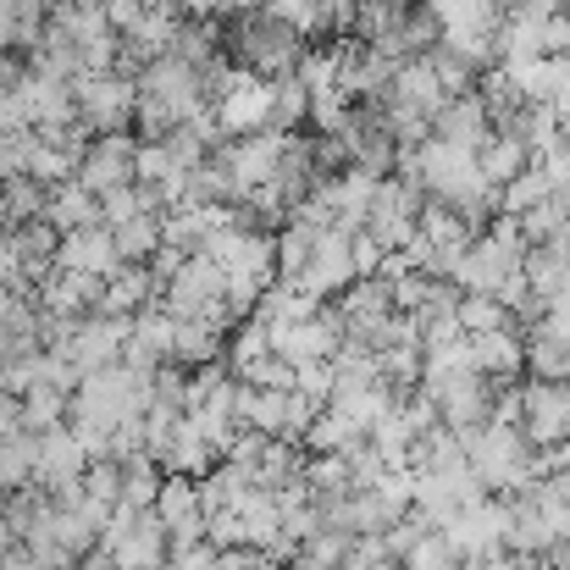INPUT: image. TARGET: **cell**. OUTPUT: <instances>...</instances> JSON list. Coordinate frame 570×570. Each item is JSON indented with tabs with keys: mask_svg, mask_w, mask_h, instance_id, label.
I'll use <instances>...</instances> for the list:
<instances>
[{
	"mask_svg": "<svg viewBox=\"0 0 570 570\" xmlns=\"http://www.w3.org/2000/svg\"><path fill=\"white\" fill-rule=\"evenodd\" d=\"M299 50H305V39H299L294 28H283L277 17H266V11L233 17V28H227V61L244 67V72H255V78H283V72H294Z\"/></svg>",
	"mask_w": 570,
	"mask_h": 570,
	"instance_id": "obj_1",
	"label": "cell"
},
{
	"mask_svg": "<svg viewBox=\"0 0 570 570\" xmlns=\"http://www.w3.org/2000/svg\"><path fill=\"white\" fill-rule=\"evenodd\" d=\"M100 549L111 554V570H167L173 543L167 527L156 521V510H111Z\"/></svg>",
	"mask_w": 570,
	"mask_h": 570,
	"instance_id": "obj_2",
	"label": "cell"
},
{
	"mask_svg": "<svg viewBox=\"0 0 570 570\" xmlns=\"http://www.w3.org/2000/svg\"><path fill=\"white\" fill-rule=\"evenodd\" d=\"M72 100H78L83 134L106 139V134H128L134 106H139V83L122 78V72H100V78H78L72 83Z\"/></svg>",
	"mask_w": 570,
	"mask_h": 570,
	"instance_id": "obj_3",
	"label": "cell"
},
{
	"mask_svg": "<svg viewBox=\"0 0 570 570\" xmlns=\"http://www.w3.org/2000/svg\"><path fill=\"white\" fill-rule=\"evenodd\" d=\"M222 139H249V134H272V78H255L244 67H233V83L222 89L216 106H205Z\"/></svg>",
	"mask_w": 570,
	"mask_h": 570,
	"instance_id": "obj_4",
	"label": "cell"
},
{
	"mask_svg": "<svg viewBox=\"0 0 570 570\" xmlns=\"http://www.w3.org/2000/svg\"><path fill=\"white\" fill-rule=\"evenodd\" d=\"M283 150H288V134H249V139H233L216 150V167L227 173V189H233V205L244 194L266 189L283 167Z\"/></svg>",
	"mask_w": 570,
	"mask_h": 570,
	"instance_id": "obj_5",
	"label": "cell"
},
{
	"mask_svg": "<svg viewBox=\"0 0 570 570\" xmlns=\"http://www.w3.org/2000/svg\"><path fill=\"white\" fill-rule=\"evenodd\" d=\"M521 443L532 454L570 443V382H521Z\"/></svg>",
	"mask_w": 570,
	"mask_h": 570,
	"instance_id": "obj_6",
	"label": "cell"
},
{
	"mask_svg": "<svg viewBox=\"0 0 570 570\" xmlns=\"http://www.w3.org/2000/svg\"><path fill=\"white\" fill-rule=\"evenodd\" d=\"M128 327H134V322H122V316H83V322H72V338H67L56 355H61L78 377L106 372V366H122Z\"/></svg>",
	"mask_w": 570,
	"mask_h": 570,
	"instance_id": "obj_7",
	"label": "cell"
},
{
	"mask_svg": "<svg viewBox=\"0 0 570 570\" xmlns=\"http://www.w3.org/2000/svg\"><path fill=\"white\" fill-rule=\"evenodd\" d=\"M504 532H510V504L504 499H482V504H465L438 538L460 554V560H488L504 549Z\"/></svg>",
	"mask_w": 570,
	"mask_h": 570,
	"instance_id": "obj_8",
	"label": "cell"
},
{
	"mask_svg": "<svg viewBox=\"0 0 570 570\" xmlns=\"http://www.w3.org/2000/svg\"><path fill=\"white\" fill-rule=\"evenodd\" d=\"M134 150H139L134 134H106V139L83 145V161H78L72 184L89 189L95 199L111 194V189H128V184H134Z\"/></svg>",
	"mask_w": 570,
	"mask_h": 570,
	"instance_id": "obj_9",
	"label": "cell"
},
{
	"mask_svg": "<svg viewBox=\"0 0 570 570\" xmlns=\"http://www.w3.org/2000/svg\"><path fill=\"white\" fill-rule=\"evenodd\" d=\"M150 510H156V521L167 527L173 554L205 543V515H199V493H194L189 476H161V488H156V504H150Z\"/></svg>",
	"mask_w": 570,
	"mask_h": 570,
	"instance_id": "obj_10",
	"label": "cell"
},
{
	"mask_svg": "<svg viewBox=\"0 0 570 570\" xmlns=\"http://www.w3.org/2000/svg\"><path fill=\"white\" fill-rule=\"evenodd\" d=\"M100 277H83V272H67V266H56L45 283H39V294H33V305H39V316H56V322H83V316H95L100 311Z\"/></svg>",
	"mask_w": 570,
	"mask_h": 570,
	"instance_id": "obj_11",
	"label": "cell"
},
{
	"mask_svg": "<svg viewBox=\"0 0 570 570\" xmlns=\"http://www.w3.org/2000/svg\"><path fill=\"white\" fill-rule=\"evenodd\" d=\"M83 465H89V449L67 432V426H56V432H45L39 438V465H33V488H45V493H61V488H78L83 482Z\"/></svg>",
	"mask_w": 570,
	"mask_h": 570,
	"instance_id": "obj_12",
	"label": "cell"
},
{
	"mask_svg": "<svg viewBox=\"0 0 570 570\" xmlns=\"http://www.w3.org/2000/svg\"><path fill=\"white\" fill-rule=\"evenodd\" d=\"M465 355H471V372L488 377L493 387H504V382H515L521 372H527V344L515 338V327H504V333H482V338H465Z\"/></svg>",
	"mask_w": 570,
	"mask_h": 570,
	"instance_id": "obj_13",
	"label": "cell"
},
{
	"mask_svg": "<svg viewBox=\"0 0 570 570\" xmlns=\"http://www.w3.org/2000/svg\"><path fill=\"white\" fill-rule=\"evenodd\" d=\"M56 266L67 272H83V277H111L122 261H117V244H111V227H78V233H61V249H56Z\"/></svg>",
	"mask_w": 570,
	"mask_h": 570,
	"instance_id": "obj_14",
	"label": "cell"
},
{
	"mask_svg": "<svg viewBox=\"0 0 570 570\" xmlns=\"http://www.w3.org/2000/svg\"><path fill=\"white\" fill-rule=\"evenodd\" d=\"M161 294V283H156V272L150 266H117L111 277H106V288H100V311L95 316H122V322H134V316H145V305Z\"/></svg>",
	"mask_w": 570,
	"mask_h": 570,
	"instance_id": "obj_15",
	"label": "cell"
},
{
	"mask_svg": "<svg viewBox=\"0 0 570 570\" xmlns=\"http://www.w3.org/2000/svg\"><path fill=\"white\" fill-rule=\"evenodd\" d=\"M432 139H443V145H460V150H482L488 139H493V122H488V111H482V100L476 95H460V100H449L438 117H432Z\"/></svg>",
	"mask_w": 570,
	"mask_h": 570,
	"instance_id": "obj_16",
	"label": "cell"
},
{
	"mask_svg": "<svg viewBox=\"0 0 570 570\" xmlns=\"http://www.w3.org/2000/svg\"><path fill=\"white\" fill-rule=\"evenodd\" d=\"M161 361H173V316H167V311H145V316H134V327H128L122 366H134V372H161Z\"/></svg>",
	"mask_w": 570,
	"mask_h": 570,
	"instance_id": "obj_17",
	"label": "cell"
},
{
	"mask_svg": "<svg viewBox=\"0 0 570 570\" xmlns=\"http://www.w3.org/2000/svg\"><path fill=\"white\" fill-rule=\"evenodd\" d=\"M67 399H72V393H61V387H50V382H33V387L17 399V426H22L28 438L56 432V426L67 421Z\"/></svg>",
	"mask_w": 570,
	"mask_h": 570,
	"instance_id": "obj_18",
	"label": "cell"
},
{
	"mask_svg": "<svg viewBox=\"0 0 570 570\" xmlns=\"http://www.w3.org/2000/svg\"><path fill=\"white\" fill-rule=\"evenodd\" d=\"M45 222H50L56 233L100 227V199L89 189H78V184H61V189H50V199H45Z\"/></svg>",
	"mask_w": 570,
	"mask_h": 570,
	"instance_id": "obj_19",
	"label": "cell"
},
{
	"mask_svg": "<svg viewBox=\"0 0 570 570\" xmlns=\"http://www.w3.org/2000/svg\"><path fill=\"white\" fill-rule=\"evenodd\" d=\"M222 338H227V333H216L210 322H194V316L189 322H173V361L199 372V366L222 361Z\"/></svg>",
	"mask_w": 570,
	"mask_h": 570,
	"instance_id": "obj_20",
	"label": "cell"
},
{
	"mask_svg": "<svg viewBox=\"0 0 570 570\" xmlns=\"http://www.w3.org/2000/svg\"><path fill=\"white\" fill-rule=\"evenodd\" d=\"M527 167H532V156H527L515 139H504V134H493V139L476 150V173H482V184H488V189H504V184H510V178H521Z\"/></svg>",
	"mask_w": 570,
	"mask_h": 570,
	"instance_id": "obj_21",
	"label": "cell"
},
{
	"mask_svg": "<svg viewBox=\"0 0 570 570\" xmlns=\"http://www.w3.org/2000/svg\"><path fill=\"white\" fill-rule=\"evenodd\" d=\"M111 244H117L122 266H150L161 255V216H134V222L111 227Z\"/></svg>",
	"mask_w": 570,
	"mask_h": 570,
	"instance_id": "obj_22",
	"label": "cell"
},
{
	"mask_svg": "<svg viewBox=\"0 0 570 570\" xmlns=\"http://www.w3.org/2000/svg\"><path fill=\"white\" fill-rule=\"evenodd\" d=\"M305 117H311V89H305L294 72L272 78V134H288V128H299Z\"/></svg>",
	"mask_w": 570,
	"mask_h": 570,
	"instance_id": "obj_23",
	"label": "cell"
},
{
	"mask_svg": "<svg viewBox=\"0 0 570 570\" xmlns=\"http://www.w3.org/2000/svg\"><path fill=\"white\" fill-rule=\"evenodd\" d=\"M543 199H554V184H549L543 167L532 161L521 178H510V184L499 189V216H527V210H538Z\"/></svg>",
	"mask_w": 570,
	"mask_h": 570,
	"instance_id": "obj_24",
	"label": "cell"
},
{
	"mask_svg": "<svg viewBox=\"0 0 570 570\" xmlns=\"http://www.w3.org/2000/svg\"><path fill=\"white\" fill-rule=\"evenodd\" d=\"M454 322H460V333H465V338H482V333H504L515 316H510L499 299H488V294H460Z\"/></svg>",
	"mask_w": 570,
	"mask_h": 570,
	"instance_id": "obj_25",
	"label": "cell"
},
{
	"mask_svg": "<svg viewBox=\"0 0 570 570\" xmlns=\"http://www.w3.org/2000/svg\"><path fill=\"white\" fill-rule=\"evenodd\" d=\"M33 465H39V438H28V432L0 438V488H28Z\"/></svg>",
	"mask_w": 570,
	"mask_h": 570,
	"instance_id": "obj_26",
	"label": "cell"
},
{
	"mask_svg": "<svg viewBox=\"0 0 570 570\" xmlns=\"http://www.w3.org/2000/svg\"><path fill=\"white\" fill-rule=\"evenodd\" d=\"M521 344H527V366L538 372V382H570V344L549 338L543 327H532V338Z\"/></svg>",
	"mask_w": 570,
	"mask_h": 570,
	"instance_id": "obj_27",
	"label": "cell"
},
{
	"mask_svg": "<svg viewBox=\"0 0 570 570\" xmlns=\"http://www.w3.org/2000/svg\"><path fill=\"white\" fill-rule=\"evenodd\" d=\"M78 161H83V150H56V145H33V156H28V178H33L39 189H61V184H72Z\"/></svg>",
	"mask_w": 570,
	"mask_h": 570,
	"instance_id": "obj_28",
	"label": "cell"
},
{
	"mask_svg": "<svg viewBox=\"0 0 570 570\" xmlns=\"http://www.w3.org/2000/svg\"><path fill=\"white\" fill-rule=\"evenodd\" d=\"M45 199H50V189H39L33 178H6V184H0V205H6V222H11V227L45 222Z\"/></svg>",
	"mask_w": 570,
	"mask_h": 570,
	"instance_id": "obj_29",
	"label": "cell"
},
{
	"mask_svg": "<svg viewBox=\"0 0 570 570\" xmlns=\"http://www.w3.org/2000/svg\"><path fill=\"white\" fill-rule=\"evenodd\" d=\"M350 549H355V538H344V532H311L294 554V570H338Z\"/></svg>",
	"mask_w": 570,
	"mask_h": 570,
	"instance_id": "obj_30",
	"label": "cell"
},
{
	"mask_svg": "<svg viewBox=\"0 0 570 570\" xmlns=\"http://www.w3.org/2000/svg\"><path fill=\"white\" fill-rule=\"evenodd\" d=\"M361 443V432L350 426V421H338L333 410H322L316 421H311V432H305V449L311 454H350Z\"/></svg>",
	"mask_w": 570,
	"mask_h": 570,
	"instance_id": "obj_31",
	"label": "cell"
},
{
	"mask_svg": "<svg viewBox=\"0 0 570 570\" xmlns=\"http://www.w3.org/2000/svg\"><path fill=\"white\" fill-rule=\"evenodd\" d=\"M173 173H184V167L173 161L167 139H139V150H134V184H150V189H161Z\"/></svg>",
	"mask_w": 570,
	"mask_h": 570,
	"instance_id": "obj_32",
	"label": "cell"
},
{
	"mask_svg": "<svg viewBox=\"0 0 570 570\" xmlns=\"http://www.w3.org/2000/svg\"><path fill=\"white\" fill-rule=\"evenodd\" d=\"M261 355H272V333H266V322H261V316H249V322H233L227 372H238V366H249V361H261Z\"/></svg>",
	"mask_w": 570,
	"mask_h": 570,
	"instance_id": "obj_33",
	"label": "cell"
},
{
	"mask_svg": "<svg viewBox=\"0 0 570 570\" xmlns=\"http://www.w3.org/2000/svg\"><path fill=\"white\" fill-rule=\"evenodd\" d=\"M233 377H238V382H249V387H272V393H294V366H288V361H277V355H261V361H249V366H238Z\"/></svg>",
	"mask_w": 570,
	"mask_h": 570,
	"instance_id": "obj_34",
	"label": "cell"
},
{
	"mask_svg": "<svg viewBox=\"0 0 570 570\" xmlns=\"http://www.w3.org/2000/svg\"><path fill=\"white\" fill-rule=\"evenodd\" d=\"M399 570H460V554H454L438 532H426V538H415V549L399 560Z\"/></svg>",
	"mask_w": 570,
	"mask_h": 570,
	"instance_id": "obj_35",
	"label": "cell"
},
{
	"mask_svg": "<svg viewBox=\"0 0 570 570\" xmlns=\"http://www.w3.org/2000/svg\"><path fill=\"white\" fill-rule=\"evenodd\" d=\"M294 393H305V399H316V404L327 410V399L338 393L333 366H327V361H299V366H294Z\"/></svg>",
	"mask_w": 570,
	"mask_h": 570,
	"instance_id": "obj_36",
	"label": "cell"
},
{
	"mask_svg": "<svg viewBox=\"0 0 570 570\" xmlns=\"http://www.w3.org/2000/svg\"><path fill=\"white\" fill-rule=\"evenodd\" d=\"M134 216H145V205H139V189H134V184H128V189L100 194V227H122V222H134Z\"/></svg>",
	"mask_w": 570,
	"mask_h": 570,
	"instance_id": "obj_37",
	"label": "cell"
},
{
	"mask_svg": "<svg viewBox=\"0 0 570 570\" xmlns=\"http://www.w3.org/2000/svg\"><path fill=\"white\" fill-rule=\"evenodd\" d=\"M338 570H399V560L382 549L377 538H355V549L344 554V566Z\"/></svg>",
	"mask_w": 570,
	"mask_h": 570,
	"instance_id": "obj_38",
	"label": "cell"
},
{
	"mask_svg": "<svg viewBox=\"0 0 570 570\" xmlns=\"http://www.w3.org/2000/svg\"><path fill=\"white\" fill-rule=\"evenodd\" d=\"M350 249H355V277H361V283H366V277H377L382 261H387L372 233H355V238H350Z\"/></svg>",
	"mask_w": 570,
	"mask_h": 570,
	"instance_id": "obj_39",
	"label": "cell"
},
{
	"mask_svg": "<svg viewBox=\"0 0 570 570\" xmlns=\"http://www.w3.org/2000/svg\"><path fill=\"white\" fill-rule=\"evenodd\" d=\"M538 327H543L549 338H560V344H570V288H566V294H554V299L543 305Z\"/></svg>",
	"mask_w": 570,
	"mask_h": 570,
	"instance_id": "obj_40",
	"label": "cell"
},
{
	"mask_svg": "<svg viewBox=\"0 0 570 570\" xmlns=\"http://www.w3.org/2000/svg\"><path fill=\"white\" fill-rule=\"evenodd\" d=\"M538 33H543V56H570V17L566 11H554Z\"/></svg>",
	"mask_w": 570,
	"mask_h": 570,
	"instance_id": "obj_41",
	"label": "cell"
},
{
	"mask_svg": "<svg viewBox=\"0 0 570 570\" xmlns=\"http://www.w3.org/2000/svg\"><path fill=\"white\" fill-rule=\"evenodd\" d=\"M560 11V0H521L515 11H504V17H521V22H549Z\"/></svg>",
	"mask_w": 570,
	"mask_h": 570,
	"instance_id": "obj_42",
	"label": "cell"
},
{
	"mask_svg": "<svg viewBox=\"0 0 570 570\" xmlns=\"http://www.w3.org/2000/svg\"><path fill=\"white\" fill-rule=\"evenodd\" d=\"M22 72H28V67H22L11 50H0V95H11V89L22 83Z\"/></svg>",
	"mask_w": 570,
	"mask_h": 570,
	"instance_id": "obj_43",
	"label": "cell"
},
{
	"mask_svg": "<svg viewBox=\"0 0 570 570\" xmlns=\"http://www.w3.org/2000/svg\"><path fill=\"white\" fill-rule=\"evenodd\" d=\"M184 17H194V22H210V17H222V0H184Z\"/></svg>",
	"mask_w": 570,
	"mask_h": 570,
	"instance_id": "obj_44",
	"label": "cell"
},
{
	"mask_svg": "<svg viewBox=\"0 0 570 570\" xmlns=\"http://www.w3.org/2000/svg\"><path fill=\"white\" fill-rule=\"evenodd\" d=\"M17 549H22V543H17V532L0 521V560H6V554H17Z\"/></svg>",
	"mask_w": 570,
	"mask_h": 570,
	"instance_id": "obj_45",
	"label": "cell"
}]
</instances>
